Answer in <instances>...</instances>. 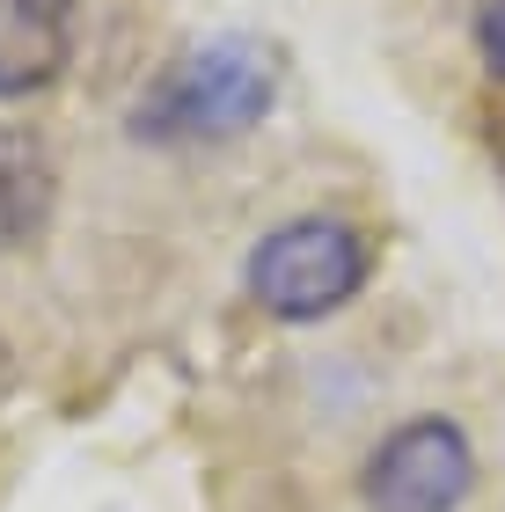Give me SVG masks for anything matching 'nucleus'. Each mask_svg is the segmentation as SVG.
<instances>
[{
  "label": "nucleus",
  "instance_id": "nucleus-1",
  "mask_svg": "<svg viewBox=\"0 0 505 512\" xmlns=\"http://www.w3.org/2000/svg\"><path fill=\"white\" fill-rule=\"evenodd\" d=\"M286 81V59L264 37H205L198 52H183L140 110V132L154 139H227L257 125L271 96Z\"/></svg>",
  "mask_w": 505,
  "mask_h": 512
},
{
  "label": "nucleus",
  "instance_id": "nucleus-2",
  "mask_svg": "<svg viewBox=\"0 0 505 512\" xmlns=\"http://www.w3.org/2000/svg\"><path fill=\"white\" fill-rule=\"evenodd\" d=\"M366 278V249L344 220H293L279 235H264L249 256V300L279 322H315L344 308Z\"/></svg>",
  "mask_w": 505,
  "mask_h": 512
},
{
  "label": "nucleus",
  "instance_id": "nucleus-3",
  "mask_svg": "<svg viewBox=\"0 0 505 512\" xmlns=\"http://www.w3.org/2000/svg\"><path fill=\"white\" fill-rule=\"evenodd\" d=\"M476 483L469 439L447 417H418V425L388 432L374 461H366V505L374 512H454Z\"/></svg>",
  "mask_w": 505,
  "mask_h": 512
},
{
  "label": "nucleus",
  "instance_id": "nucleus-4",
  "mask_svg": "<svg viewBox=\"0 0 505 512\" xmlns=\"http://www.w3.org/2000/svg\"><path fill=\"white\" fill-rule=\"evenodd\" d=\"M66 66V0H0V96H37Z\"/></svg>",
  "mask_w": 505,
  "mask_h": 512
},
{
  "label": "nucleus",
  "instance_id": "nucleus-5",
  "mask_svg": "<svg viewBox=\"0 0 505 512\" xmlns=\"http://www.w3.org/2000/svg\"><path fill=\"white\" fill-rule=\"evenodd\" d=\"M52 198H59V169L44 154V139L22 125H0V249L30 242L52 220Z\"/></svg>",
  "mask_w": 505,
  "mask_h": 512
},
{
  "label": "nucleus",
  "instance_id": "nucleus-6",
  "mask_svg": "<svg viewBox=\"0 0 505 512\" xmlns=\"http://www.w3.org/2000/svg\"><path fill=\"white\" fill-rule=\"evenodd\" d=\"M476 44H484V66L505 81V0H484V15H476Z\"/></svg>",
  "mask_w": 505,
  "mask_h": 512
},
{
  "label": "nucleus",
  "instance_id": "nucleus-7",
  "mask_svg": "<svg viewBox=\"0 0 505 512\" xmlns=\"http://www.w3.org/2000/svg\"><path fill=\"white\" fill-rule=\"evenodd\" d=\"M0 388H8V352H0Z\"/></svg>",
  "mask_w": 505,
  "mask_h": 512
}]
</instances>
